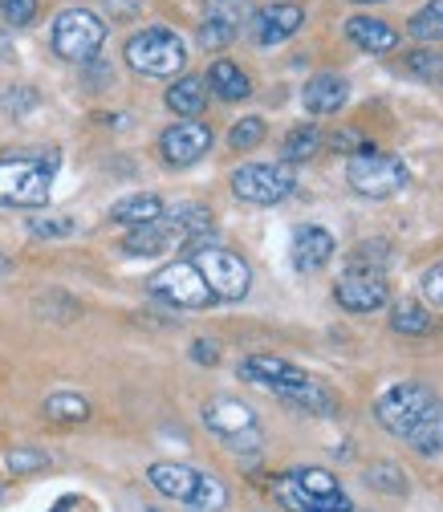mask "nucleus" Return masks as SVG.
<instances>
[{"label": "nucleus", "instance_id": "nucleus-1", "mask_svg": "<svg viewBox=\"0 0 443 512\" xmlns=\"http://www.w3.org/2000/svg\"><path fill=\"white\" fill-rule=\"evenodd\" d=\"M374 419L419 456L443 452V399L423 382H395L374 399Z\"/></svg>", "mask_w": 443, "mask_h": 512}, {"label": "nucleus", "instance_id": "nucleus-3", "mask_svg": "<svg viewBox=\"0 0 443 512\" xmlns=\"http://www.w3.org/2000/svg\"><path fill=\"white\" fill-rule=\"evenodd\" d=\"M334 297L346 313H374L391 301V281H387V244L366 240L350 252L346 273L334 285Z\"/></svg>", "mask_w": 443, "mask_h": 512}, {"label": "nucleus", "instance_id": "nucleus-31", "mask_svg": "<svg viewBox=\"0 0 443 512\" xmlns=\"http://www.w3.org/2000/svg\"><path fill=\"white\" fill-rule=\"evenodd\" d=\"M366 484L374 492H387V496H407V476L399 464H370L366 468Z\"/></svg>", "mask_w": 443, "mask_h": 512}, {"label": "nucleus", "instance_id": "nucleus-4", "mask_svg": "<svg viewBox=\"0 0 443 512\" xmlns=\"http://www.w3.org/2000/svg\"><path fill=\"white\" fill-rule=\"evenodd\" d=\"M57 163V151L0 155V208H45Z\"/></svg>", "mask_w": 443, "mask_h": 512}, {"label": "nucleus", "instance_id": "nucleus-34", "mask_svg": "<svg viewBox=\"0 0 443 512\" xmlns=\"http://www.w3.org/2000/svg\"><path fill=\"white\" fill-rule=\"evenodd\" d=\"M37 9H41V0H0V17L17 29H25L37 17Z\"/></svg>", "mask_w": 443, "mask_h": 512}, {"label": "nucleus", "instance_id": "nucleus-19", "mask_svg": "<svg viewBox=\"0 0 443 512\" xmlns=\"http://www.w3.org/2000/svg\"><path fill=\"white\" fill-rule=\"evenodd\" d=\"M301 102L309 114H338L350 102V82L342 74H313L301 90Z\"/></svg>", "mask_w": 443, "mask_h": 512}, {"label": "nucleus", "instance_id": "nucleus-32", "mask_svg": "<svg viewBox=\"0 0 443 512\" xmlns=\"http://www.w3.org/2000/svg\"><path fill=\"white\" fill-rule=\"evenodd\" d=\"M261 143H265V118L248 114V118L232 122V131H228V147L232 151H252V147H261Z\"/></svg>", "mask_w": 443, "mask_h": 512}, {"label": "nucleus", "instance_id": "nucleus-2", "mask_svg": "<svg viewBox=\"0 0 443 512\" xmlns=\"http://www.w3.org/2000/svg\"><path fill=\"white\" fill-rule=\"evenodd\" d=\"M240 378L244 382H257V387H265V391H273L293 411H305V415H334L338 411V399L313 374H305L301 366H293L289 358L252 354V358L240 362Z\"/></svg>", "mask_w": 443, "mask_h": 512}, {"label": "nucleus", "instance_id": "nucleus-9", "mask_svg": "<svg viewBox=\"0 0 443 512\" xmlns=\"http://www.w3.org/2000/svg\"><path fill=\"white\" fill-rule=\"evenodd\" d=\"M293 187H297V175L289 163H244L232 171L236 200L257 204V208H273V204L289 200Z\"/></svg>", "mask_w": 443, "mask_h": 512}, {"label": "nucleus", "instance_id": "nucleus-7", "mask_svg": "<svg viewBox=\"0 0 443 512\" xmlns=\"http://www.w3.org/2000/svg\"><path fill=\"white\" fill-rule=\"evenodd\" d=\"M346 183L366 200H391L411 183V171L399 155L374 151V147H358L346 163Z\"/></svg>", "mask_w": 443, "mask_h": 512}, {"label": "nucleus", "instance_id": "nucleus-22", "mask_svg": "<svg viewBox=\"0 0 443 512\" xmlns=\"http://www.w3.org/2000/svg\"><path fill=\"white\" fill-rule=\"evenodd\" d=\"M163 216V200L151 196V191H139V196H126L110 208V220L122 224V228H147Z\"/></svg>", "mask_w": 443, "mask_h": 512}, {"label": "nucleus", "instance_id": "nucleus-42", "mask_svg": "<svg viewBox=\"0 0 443 512\" xmlns=\"http://www.w3.org/2000/svg\"><path fill=\"white\" fill-rule=\"evenodd\" d=\"M147 512H159V508H147Z\"/></svg>", "mask_w": 443, "mask_h": 512}, {"label": "nucleus", "instance_id": "nucleus-12", "mask_svg": "<svg viewBox=\"0 0 443 512\" xmlns=\"http://www.w3.org/2000/svg\"><path fill=\"white\" fill-rule=\"evenodd\" d=\"M147 289H151L159 301L175 305V309H208V305L216 301L212 289H208V281L200 277V269H196L192 261H171L167 269H159V273L147 281Z\"/></svg>", "mask_w": 443, "mask_h": 512}, {"label": "nucleus", "instance_id": "nucleus-24", "mask_svg": "<svg viewBox=\"0 0 443 512\" xmlns=\"http://www.w3.org/2000/svg\"><path fill=\"white\" fill-rule=\"evenodd\" d=\"M435 326H439V317H431V309L419 301H399L391 309V330L403 338H427L435 334Z\"/></svg>", "mask_w": 443, "mask_h": 512}, {"label": "nucleus", "instance_id": "nucleus-37", "mask_svg": "<svg viewBox=\"0 0 443 512\" xmlns=\"http://www.w3.org/2000/svg\"><path fill=\"white\" fill-rule=\"evenodd\" d=\"M192 358L204 362V366H216V362H220V346L208 342V338H200V342H192Z\"/></svg>", "mask_w": 443, "mask_h": 512}, {"label": "nucleus", "instance_id": "nucleus-28", "mask_svg": "<svg viewBox=\"0 0 443 512\" xmlns=\"http://www.w3.org/2000/svg\"><path fill=\"white\" fill-rule=\"evenodd\" d=\"M407 33L415 41H443V0H427V5L407 21Z\"/></svg>", "mask_w": 443, "mask_h": 512}, {"label": "nucleus", "instance_id": "nucleus-20", "mask_svg": "<svg viewBox=\"0 0 443 512\" xmlns=\"http://www.w3.org/2000/svg\"><path fill=\"white\" fill-rule=\"evenodd\" d=\"M346 37L362 49V53H391V49H399V33L387 25V21H378V17H366V13H354L350 21H346Z\"/></svg>", "mask_w": 443, "mask_h": 512}, {"label": "nucleus", "instance_id": "nucleus-36", "mask_svg": "<svg viewBox=\"0 0 443 512\" xmlns=\"http://www.w3.org/2000/svg\"><path fill=\"white\" fill-rule=\"evenodd\" d=\"M29 106H37V90H29V86H13V90L5 94V110H9V114H25Z\"/></svg>", "mask_w": 443, "mask_h": 512}, {"label": "nucleus", "instance_id": "nucleus-16", "mask_svg": "<svg viewBox=\"0 0 443 512\" xmlns=\"http://www.w3.org/2000/svg\"><path fill=\"white\" fill-rule=\"evenodd\" d=\"M252 5L248 0H208L204 9V25H200V45L204 49H224L236 41L240 25L248 21Z\"/></svg>", "mask_w": 443, "mask_h": 512}, {"label": "nucleus", "instance_id": "nucleus-15", "mask_svg": "<svg viewBox=\"0 0 443 512\" xmlns=\"http://www.w3.org/2000/svg\"><path fill=\"white\" fill-rule=\"evenodd\" d=\"M159 224L171 232V240L179 244V248H208L212 244V232H216V224H212V212L204 208V204H175V208H167L163 216H159Z\"/></svg>", "mask_w": 443, "mask_h": 512}, {"label": "nucleus", "instance_id": "nucleus-25", "mask_svg": "<svg viewBox=\"0 0 443 512\" xmlns=\"http://www.w3.org/2000/svg\"><path fill=\"white\" fill-rule=\"evenodd\" d=\"M322 151V131L313 122H301V126H293V131L285 135V147H281V163H305V159H313Z\"/></svg>", "mask_w": 443, "mask_h": 512}, {"label": "nucleus", "instance_id": "nucleus-8", "mask_svg": "<svg viewBox=\"0 0 443 512\" xmlns=\"http://www.w3.org/2000/svg\"><path fill=\"white\" fill-rule=\"evenodd\" d=\"M187 61V45L171 29H143L126 41V66L147 78H175Z\"/></svg>", "mask_w": 443, "mask_h": 512}, {"label": "nucleus", "instance_id": "nucleus-29", "mask_svg": "<svg viewBox=\"0 0 443 512\" xmlns=\"http://www.w3.org/2000/svg\"><path fill=\"white\" fill-rule=\"evenodd\" d=\"M403 66H407L411 78L431 82V86H443V53L439 49H411L403 57Z\"/></svg>", "mask_w": 443, "mask_h": 512}, {"label": "nucleus", "instance_id": "nucleus-39", "mask_svg": "<svg viewBox=\"0 0 443 512\" xmlns=\"http://www.w3.org/2000/svg\"><path fill=\"white\" fill-rule=\"evenodd\" d=\"M330 147H334V151H350V155H354L362 143H358V135H350V131H346V135H334V139H330Z\"/></svg>", "mask_w": 443, "mask_h": 512}, {"label": "nucleus", "instance_id": "nucleus-41", "mask_svg": "<svg viewBox=\"0 0 443 512\" xmlns=\"http://www.w3.org/2000/svg\"><path fill=\"white\" fill-rule=\"evenodd\" d=\"M362 5H378V0H362Z\"/></svg>", "mask_w": 443, "mask_h": 512}, {"label": "nucleus", "instance_id": "nucleus-10", "mask_svg": "<svg viewBox=\"0 0 443 512\" xmlns=\"http://www.w3.org/2000/svg\"><path fill=\"white\" fill-rule=\"evenodd\" d=\"M192 265L200 269V277L208 281V289H212L216 301H240L252 289V269L244 265V256H236L228 248H216V244L196 248Z\"/></svg>", "mask_w": 443, "mask_h": 512}, {"label": "nucleus", "instance_id": "nucleus-14", "mask_svg": "<svg viewBox=\"0 0 443 512\" xmlns=\"http://www.w3.org/2000/svg\"><path fill=\"white\" fill-rule=\"evenodd\" d=\"M212 151V126L208 122H175L159 135V155L171 167H192Z\"/></svg>", "mask_w": 443, "mask_h": 512}, {"label": "nucleus", "instance_id": "nucleus-13", "mask_svg": "<svg viewBox=\"0 0 443 512\" xmlns=\"http://www.w3.org/2000/svg\"><path fill=\"white\" fill-rule=\"evenodd\" d=\"M204 427L212 435H220L224 443H232L236 452H252L261 443V423H257V411L240 399H212L204 407Z\"/></svg>", "mask_w": 443, "mask_h": 512}, {"label": "nucleus", "instance_id": "nucleus-21", "mask_svg": "<svg viewBox=\"0 0 443 512\" xmlns=\"http://www.w3.org/2000/svg\"><path fill=\"white\" fill-rule=\"evenodd\" d=\"M204 106H208V82H204V78L187 74V78L171 82V90H167V110H171V114H179V118H200Z\"/></svg>", "mask_w": 443, "mask_h": 512}, {"label": "nucleus", "instance_id": "nucleus-27", "mask_svg": "<svg viewBox=\"0 0 443 512\" xmlns=\"http://www.w3.org/2000/svg\"><path fill=\"white\" fill-rule=\"evenodd\" d=\"M45 415L53 423H86L90 419V403L82 395H74V391H57V395L45 399Z\"/></svg>", "mask_w": 443, "mask_h": 512}, {"label": "nucleus", "instance_id": "nucleus-6", "mask_svg": "<svg viewBox=\"0 0 443 512\" xmlns=\"http://www.w3.org/2000/svg\"><path fill=\"white\" fill-rule=\"evenodd\" d=\"M273 496L289 512H354L350 496L342 492L330 468H293L273 480Z\"/></svg>", "mask_w": 443, "mask_h": 512}, {"label": "nucleus", "instance_id": "nucleus-17", "mask_svg": "<svg viewBox=\"0 0 443 512\" xmlns=\"http://www.w3.org/2000/svg\"><path fill=\"white\" fill-rule=\"evenodd\" d=\"M301 25H305V9L289 5V0H277V5H265V9L252 13V41L269 49V45L289 41Z\"/></svg>", "mask_w": 443, "mask_h": 512}, {"label": "nucleus", "instance_id": "nucleus-18", "mask_svg": "<svg viewBox=\"0 0 443 512\" xmlns=\"http://www.w3.org/2000/svg\"><path fill=\"white\" fill-rule=\"evenodd\" d=\"M334 252H338V244H334V236H330L326 228H318V224L293 228L289 256H293V269H297V273H318V269H326V265L334 261Z\"/></svg>", "mask_w": 443, "mask_h": 512}, {"label": "nucleus", "instance_id": "nucleus-35", "mask_svg": "<svg viewBox=\"0 0 443 512\" xmlns=\"http://www.w3.org/2000/svg\"><path fill=\"white\" fill-rule=\"evenodd\" d=\"M29 232L33 236H74L78 232V224L70 220V216H53V220H29Z\"/></svg>", "mask_w": 443, "mask_h": 512}, {"label": "nucleus", "instance_id": "nucleus-23", "mask_svg": "<svg viewBox=\"0 0 443 512\" xmlns=\"http://www.w3.org/2000/svg\"><path fill=\"white\" fill-rule=\"evenodd\" d=\"M204 82H208V90H212L216 98H224V102H240V98L252 94V82H248V74L236 66V61H216Z\"/></svg>", "mask_w": 443, "mask_h": 512}, {"label": "nucleus", "instance_id": "nucleus-5", "mask_svg": "<svg viewBox=\"0 0 443 512\" xmlns=\"http://www.w3.org/2000/svg\"><path fill=\"white\" fill-rule=\"evenodd\" d=\"M147 484L175 500V504H187V508H196V512H224L228 504V488L212 476V472H200L192 464H175V460H159L147 468Z\"/></svg>", "mask_w": 443, "mask_h": 512}, {"label": "nucleus", "instance_id": "nucleus-38", "mask_svg": "<svg viewBox=\"0 0 443 512\" xmlns=\"http://www.w3.org/2000/svg\"><path fill=\"white\" fill-rule=\"evenodd\" d=\"M139 5H143V0H106V9H110L114 17H135Z\"/></svg>", "mask_w": 443, "mask_h": 512}, {"label": "nucleus", "instance_id": "nucleus-26", "mask_svg": "<svg viewBox=\"0 0 443 512\" xmlns=\"http://www.w3.org/2000/svg\"><path fill=\"white\" fill-rule=\"evenodd\" d=\"M175 240H171V232L155 220V224H147V228H131V236L122 240V252L126 256H159V252H167Z\"/></svg>", "mask_w": 443, "mask_h": 512}, {"label": "nucleus", "instance_id": "nucleus-40", "mask_svg": "<svg viewBox=\"0 0 443 512\" xmlns=\"http://www.w3.org/2000/svg\"><path fill=\"white\" fill-rule=\"evenodd\" d=\"M9 273V261H5V256H0V277H5Z\"/></svg>", "mask_w": 443, "mask_h": 512}, {"label": "nucleus", "instance_id": "nucleus-33", "mask_svg": "<svg viewBox=\"0 0 443 512\" xmlns=\"http://www.w3.org/2000/svg\"><path fill=\"white\" fill-rule=\"evenodd\" d=\"M419 293L431 309H443V261L439 265H427L423 277H419Z\"/></svg>", "mask_w": 443, "mask_h": 512}, {"label": "nucleus", "instance_id": "nucleus-11", "mask_svg": "<svg viewBox=\"0 0 443 512\" xmlns=\"http://www.w3.org/2000/svg\"><path fill=\"white\" fill-rule=\"evenodd\" d=\"M106 41V25L90 9H66L53 21V53L66 61H90Z\"/></svg>", "mask_w": 443, "mask_h": 512}, {"label": "nucleus", "instance_id": "nucleus-30", "mask_svg": "<svg viewBox=\"0 0 443 512\" xmlns=\"http://www.w3.org/2000/svg\"><path fill=\"white\" fill-rule=\"evenodd\" d=\"M53 460L41 452V447H9L5 452V472L9 476H33V472H45Z\"/></svg>", "mask_w": 443, "mask_h": 512}]
</instances>
